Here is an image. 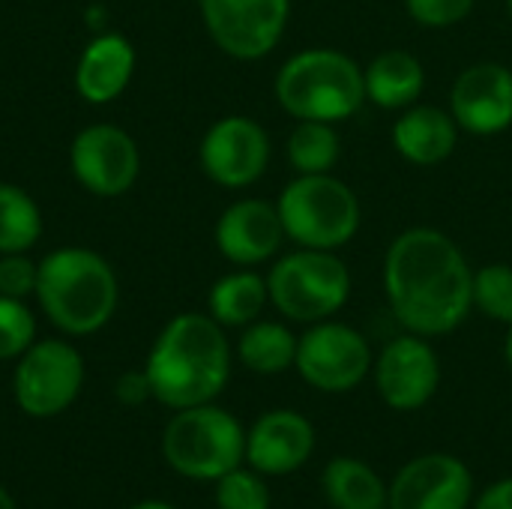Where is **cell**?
<instances>
[{
    "mask_svg": "<svg viewBox=\"0 0 512 509\" xmlns=\"http://www.w3.org/2000/svg\"><path fill=\"white\" fill-rule=\"evenodd\" d=\"M384 297L405 333L447 336L474 309V270L453 237L438 228H408L384 252Z\"/></svg>",
    "mask_w": 512,
    "mask_h": 509,
    "instance_id": "cell-1",
    "label": "cell"
},
{
    "mask_svg": "<svg viewBox=\"0 0 512 509\" xmlns=\"http://www.w3.org/2000/svg\"><path fill=\"white\" fill-rule=\"evenodd\" d=\"M231 342L210 315L186 312L165 324L150 348L144 375L153 399L171 411L216 402L231 378Z\"/></svg>",
    "mask_w": 512,
    "mask_h": 509,
    "instance_id": "cell-2",
    "label": "cell"
},
{
    "mask_svg": "<svg viewBox=\"0 0 512 509\" xmlns=\"http://www.w3.org/2000/svg\"><path fill=\"white\" fill-rule=\"evenodd\" d=\"M36 300L48 321L69 336L102 330L117 309V276L90 249H57L42 258Z\"/></svg>",
    "mask_w": 512,
    "mask_h": 509,
    "instance_id": "cell-3",
    "label": "cell"
},
{
    "mask_svg": "<svg viewBox=\"0 0 512 509\" xmlns=\"http://www.w3.org/2000/svg\"><path fill=\"white\" fill-rule=\"evenodd\" d=\"M273 93L294 120L339 123L366 105L363 66L339 48H303L279 66Z\"/></svg>",
    "mask_w": 512,
    "mask_h": 509,
    "instance_id": "cell-4",
    "label": "cell"
},
{
    "mask_svg": "<svg viewBox=\"0 0 512 509\" xmlns=\"http://www.w3.org/2000/svg\"><path fill=\"white\" fill-rule=\"evenodd\" d=\"M285 237L300 249L339 252L348 246L363 222L357 192L330 174H294L276 201Z\"/></svg>",
    "mask_w": 512,
    "mask_h": 509,
    "instance_id": "cell-5",
    "label": "cell"
},
{
    "mask_svg": "<svg viewBox=\"0 0 512 509\" xmlns=\"http://www.w3.org/2000/svg\"><path fill=\"white\" fill-rule=\"evenodd\" d=\"M162 456L174 474L195 483H216L246 465V429L216 402L183 408L174 411L162 432Z\"/></svg>",
    "mask_w": 512,
    "mask_h": 509,
    "instance_id": "cell-6",
    "label": "cell"
},
{
    "mask_svg": "<svg viewBox=\"0 0 512 509\" xmlns=\"http://www.w3.org/2000/svg\"><path fill=\"white\" fill-rule=\"evenodd\" d=\"M273 309L291 324H318L336 318L351 300V270L336 252L294 249L267 273Z\"/></svg>",
    "mask_w": 512,
    "mask_h": 509,
    "instance_id": "cell-7",
    "label": "cell"
},
{
    "mask_svg": "<svg viewBox=\"0 0 512 509\" xmlns=\"http://www.w3.org/2000/svg\"><path fill=\"white\" fill-rule=\"evenodd\" d=\"M375 351L369 339L336 318L309 324L297 339V375L318 393L342 396L357 390L372 375Z\"/></svg>",
    "mask_w": 512,
    "mask_h": 509,
    "instance_id": "cell-8",
    "label": "cell"
},
{
    "mask_svg": "<svg viewBox=\"0 0 512 509\" xmlns=\"http://www.w3.org/2000/svg\"><path fill=\"white\" fill-rule=\"evenodd\" d=\"M84 387V360L63 339L33 342L15 366L12 396L15 405L36 420L63 414Z\"/></svg>",
    "mask_w": 512,
    "mask_h": 509,
    "instance_id": "cell-9",
    "label": "cell"
},
{
    "mask_svg": "<svg viewBox=\"0 0 512 509\" xmlns=\"http://www.w3.org/2000/svg\"><path fill=\"white\" fill-rule=\"evenodd\" d=\"M210 39L234 60H264L285 36L291 0H198Z\"/></svg>",
    "mask_w": 512,
    "mask_h": 509,
    "instance_id": "cell-10",
    "label": "cell"
},
{
    "mask_svg": "<svg viewBox=\"0 0 512 509\" xmlns=\"http://www.w3.org/2000/svg\"><path fill=\"white\" fill-rule=\"evenodd\" d=\"M372 381L390 411L414 414L426 408L441 387V357L432 339L402 333L390 339L372 363Z\"/></svg>",
    "mask_w": 512,
    "mask_h": 509,
    "instance_id": "cell-11",
    "label": "cell"
},
{
    "mask_svg": "<svg viewBox=\"0 0 512 509\" xmlns=\"http://www.w3.org/2000/svg\"><path fill=\"white\" fill-rule=\"evenodd\" d=\"M198 159L213 183L225 189H246L258 183L270 165V135L258 120L228 114L201 138Z\"/></svg>",
    "mask_w": 512,
    "mask_h": 509,
    "instance_id": "cell-12",
    "label": "cell"
},
{
    "mask_svg": "<svg viewBox=\"0 0 512 509\" xmlns=\"http://www.w3.org/2000/svg\"><path fill=\"white\" fill-rule=\"evenodd\" d=\"M474 495V474L459 456L423 453L393 474L387 509H471Z\"/></svg>",
    "mask_w": 512,
    "mask_h": 509,
    "instance_id": "cell-13",
    "label": "cell"
},
{
    "mask_svg": "<svg viewBox=\"0 0 512 509\" xmlns=\"http://www.w3.org/2000/svg\"><path fill=\"white\" fill-rule=\"evenodd\" d=\"M69 162L78 183L99 198H117L129 192L141 171L135 141L123 129L108 123L81 129L72 141Z\"/></svg>",
    "mask_w": 512,
    "mask_h": 509,
    "instance_id": "cell-14",
    "label": "cell"
},
{
    "mask_svg": "<svg viewBox=\"0 0 512 509\" xmlns=\"http://www.w3.org/2000/svg\"><path fill=\"white\" fill-rule=\"evenodd\" d=\"M450 114L459 129L477 138L501 135L512 126V69L495 60L471 63L450 87Z\"/></svg>",
    "mask_w": 512,
    "mask_h": 509,
    "instance_id": "cell-15",
    "label": "cell"
},
{
    "mask_svg": "<svg viewBox=\"0 0 512 509\" xmlns=\"http://www.w3.org/2000/svg\"><path fill=\"white\" fill-rule=\"evenodd\" d=\"M318 435L306 414L273 408L246 429V465L267 480L297 474L315 453Z\"/></svg>",
    "mask_w": 512,
    "mask_h": 509,
    "instance_id": "cell-16",
    "label": "cell"
},
{
    "mask_svg": "<svg viewBox=\"0 0 512 509\" xmlns=\"http://www.w3.org/2000/svg\"><path fill=\"white\" fill-rule=\"evenodd\" d=\"M216 249L237 267H258L279 255L285 237L276 204L261 198H240L216 222Z\"/></svg>",
    "mask_w": 512,
    "mask_h": 509,
    "instance_id": "cell-17",
    "label": "cell"
},
{
    "mask_svg": "<svg viewBox=\"0 0 512 509\" xmlns=\"http://www.w3.org/2000/svg\"><path fill=\"white\" fill-rule=\"evenodd\" d=\"M459 123L450 114V108H438V105H411L399 114V120L393 123V147L396 153L417 165V168H432L441 165L453 156L456 144H459Z\"/></svg>",
    "mask_w": 512,
    "mask_h": 509,
    "instance_id": "cell-18",
    "label": "cell"
},
{
    "mask_svg": "<svg viewBox=\"0 0 512 509\" xmlns=\"http://www.w3.org/2000/svg\"><path fill=\"white\" fill-rule=\"evenodd\" d=\"M132 72H135V48L129 45V39L117 33H105L84 48L75 69V87L87 102L105 105L126 90Z\"/></svg>",
    "mask_w": 512,
    "mask_h": 509,
    "instance_id": "cell-19",
    "label": "cell"
},
{
    "mask_svg": "<svg viewBox=\"0 0 512 509\" xmlns=\"http://www.w3.org/2000/svg\"><path fill=\"white\" fill-rule=\"evenodd\" d=\"M366 81V102L384 111H405L417 105L426 90V69L417 54L408 48H387L378 51L369 66L363 69Z\"/></svg>",
    "mask_w": 512,
    "mask_h": 509,
    "instance_id": "cell-20",
    "label": "cell"
},
{
    "mask_svg": "<svg viewBox=\"0 0 512 509\" xmlns=\"http://www.w3.org/2000/svg\"><path fill=\"white\" fill-rule=\"evenodd\" d=\"M321 495L330 509H387L390 483L369 462L336 456L321 471Z\"/></svg>",
    "mask_w": 512,
    "mask_h": 509,
    "instance_id": "cell-21",
    "label": "cell"
},
{
    "mask_svg": "<svg viewBox=\"0 0 512 509\" xmlns=\"http://www.w3.org/2000/svg\"><path fill=\"white\" fill-rule=\"evenodd\" d=\"M267 303H270L267 276L249 267L222 276L207 297L210 318L219 321L222 327H249L252 321L261 318Z\"/></svg>",
    "mask_w": 512,
    "mask_h": 509,
    "instance_id": "cell-22",
    "label": "cell"
},
{
    "mask_svg": "<svg viewBox=\"0 0 512 509\" xmlns=\"http://www.w3.org/2000/svg\"><path fill=\"white\" fill-rule=\"evenodd\" d=\"M297 333L282 321H252L237 339V360L255 375H282L294 369Z\"/></svg>",
    "mask_w": 512,
    "mask_h": 509,
    "instance_id": "cell-23",
    "label": "cell"
},
{
    "mask_svg": "<svg viewBox=\"0 0 512 509\" xmlns=\"http://www.w3.org/2000/svg\"><path fill=\"white\" fill-rule=\"evenodd\" d=\"M285 156L294 174H330L342 156V138L336 123L297 120L288 135Z\"/></svg>",
    "mask_w": 512,
    "mask_h": 509,
    "instance_id": "cell-24",
    "label": "cell"
},
{
    "mask_svg": "<svg viewBox=\"0 0 512 509\" xmlns=\"http://www.w3.org/2000/svg\"><path fill=\"white\" fill-rule=\"evenodd\" d=\"M42 234V213L36 201L12 186L0 183V255L27 252Z\"/></svg>",
    "mask_w": 512,
    "mask_h": 509,
    "instance_id": "cell-25",
    "label": "cell"
},
{
    "mask_svg": "<svg viewBox=\"0 0 512 509\" xmlns=\"http://www.w3.org/2000/svg\"><path fill=\"white\" fill-rule=\"evenodd\" d=\"M474 309L486 318L510 327L512 324V267L510 264H486L474 270L471 288Z\"/></svg>",
    "mask_w": 512,
    "mask_h": 509,
    "instance_id": "cell-26",
    "label": "cell"
},
{
    "mask_svg": "<svg viewBox=\"0 0 512 509\" xmlns=\"http://www.w3.org/2000/svg\"><path fill=\"white\" fill-rule=\"evenodd\" d=\"M213 492L216 509H270L273 507V495L267 486V477L252 471L249 465H240L234 471H228L225 477H219Z\"/></svg>",
    "mask_w": 512,
    "mask_h": 509,
    "instance_id": "cell-27",
    "label": "cell"
},
{
    "mask_svg": "<svg viewBox=\"0 0 512 509\" xmlns=\"http://www.w3.org/2000/svg\"><path fill=\"white\" fill-rule=\"evenodd\" d=\"M36 339V321L30 309L15 300L0 294V360H18Z\"/></svg>",
    "mask_w": 512,
    "mask_h": 509,
    "instance_id": "cell-28",
    "label": "cell"
},
{
    "mask_svg": "<svg viewBox=\"0 0 512 509\" xmlns=\"http://www.w3.org/2000/svg\"><path fill=\"white\" fill-rule=\"evenodd\" d=\"M477 0H405V12L426 30H450L474 12Z\"/></svg>",
    "mask_w": 512,
    "mask_h": 509,
    "instance_id": "cell-29",
    "label": "cell"
},
{
    "mask_svg": "<svg viewBox=\"0 0 512 509\" xmlns=\"http://www.w3.org/2000/svg\"><path fill=\"white\" fill-rule=\"evenodd\" d=\"M36 282H39V264L24 258V252L0 258V294L24 300L27 294H36Z\"/></svg>",
    "mask_w": 512,
    "mask_h": 509,
    "instance_id": "cell-30",
    "label": "cell"
},
{
    "mask_svg": "<svg viewBox=\"0 0 512 509\" xmlns=\"http://www.w3.org/2000/svg\"><path fill=\"white\" fill-rule=\"evenodd\" d=\"M114 393H117V399H120L123 405H141V402L153 399V390H150V381H147L144 372H126V375L117 381Z\"/></svg>",
    "mask_w": 512,
    "mask_h": 509,
    "instance_id": "cell-31",
    "label": "cell"
},
{
    "mask_svg": "<svg viewBox=\"0 0 512 509\" xmlns=\"http://www.w3.org/2000/svg\"><path fill=\"white\" fill-rule=\"evenodd\" d=\"M471 509H512V477H501L477 492Z\"/></svg>",
    "mask_w": 512,
    "mask_h": 509,
    "instance_id": "cell-32",
    "label": "cell"
},
{
    "mask_svg": "<svg viewBox=\"0 0 512 509\" xmlns=\"http://www.w3.org/2000/svg\"><path fill=\"white\" fill-rule=\"evenodd\" d=\"M129 509H177L174 504H168V501H141V504H135V507Z\"/></svg>",
    "mask_w": 512,
    "mask_h": 509,
    "instance_id": "cell-33",
    "label": "cell"
},
{
    "mask_svg": "<svg viewBox=\"0 0 512 509\" xmlns=\"http://www.w3.org/2000/svg\"><path fill=\"white\" fill-rule=\"evenodd\" d=\"M504 360H507V369L512 375V324L507 327V339H504Z\"/></svg>",
    "mask_w": 512,
    "mask_h": 509,
    "instance_id": "cell-34",
    "label": "cell"
},
{
    "mask_svg": "<svg viewBox=\"0 0 512 509\" xmlns=\"http://www.w3.org/2000/svg\"><path fill=\"white\" fill-rule=\"evenodd\" d=\"M0 509H18V504H15V498L0 486Z\"/></svg>",
    "mask_w": 512,
    "mask_h": 509,
    "instance_id": "cell-35",
    "label": "cell"
},
{
    "mask_svg": "<svg viewBox=\"0 0 512 509\" xmlns=\"http://www.w3.org/2000/svg\"><path fill=\"white\" fill-rule=\"evenodd\" d=\"M507 12H510V18H512V0H507Z\"/></svg>",
    "mask_w": 512,
    "mask_h": 509,
    "instance_id": "cell-36",
    "label": "cell"
}]
</instances>
